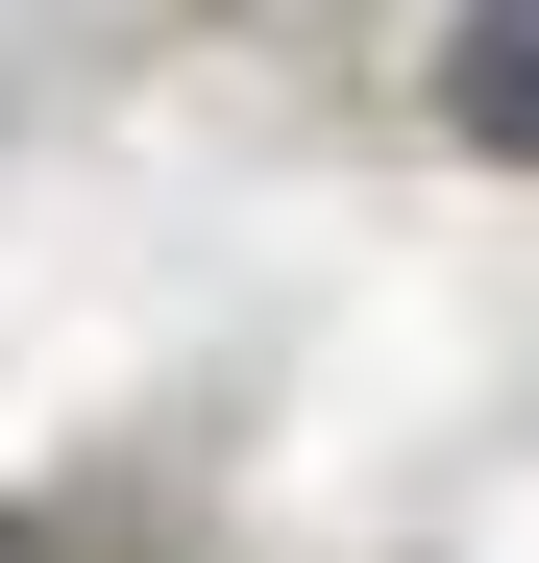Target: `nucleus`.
Returning <instances> with one entry per match:
<instances>
[{"label": "nucleus", "instance_id": "nucleus-1", "mask_svg": "<svg viewBox=\"0 0 539 563\" xmlns=\"http://www.w3.org/2000/svg\"><path fill=\"white\" fill-rule=\"evenodd\" d=\"M466 123H515V147H539V0H491V25H466Z\"/></svg>", "mask_w": 539, "mask_h": 563}]
</instances>
